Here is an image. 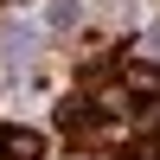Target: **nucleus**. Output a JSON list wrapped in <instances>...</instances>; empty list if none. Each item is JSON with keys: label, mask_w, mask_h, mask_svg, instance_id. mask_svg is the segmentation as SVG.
Masks as SVG:
<instances>
[{"label": "nucleus", "mask_w": 160, "mask_h": 160, "mask_svg": "<svg viewBox=\"0 0 160 160\" xmlns=\"http://www.w3.org/2000/svg\"><path fill=\"white\" fill-rule=\"evenodd\" d=\"M0 160H45V135L38 128H0Z\"/></svg>", "instance_id": "nucleus-1"}, {"label": "nucleus", "mask_w": 160, "mask_h": 160, "mask_svg": "<svg viewBox=\"0 0 160 160\" xmlns=\"http://www.w3.org/2000/svg\"><path fill=\"white\" fill-rule=\"evenodd\" d=\"M122 90L141 96V102H160V64H128V71H122Z\"/></svg>", "instance_id": "nucleus-2"}, {"label": "nucleus", "mask_w": 160, "mask_h": 160, "mask_svg": "<svg viewBox=\"0 0 160 160\" xmlns=\"http://www.w3.org/2000/svg\"><path fill=\"white\" fill-rule=\"evenodd\" d=\"M58 128L83 141V135H90V96H64V102H58Z\"/></svg>", "instance_id": "nucleus-3"}, {"label": "nucleus", "mask_w": 160, "mask_h": 160, "mask_svg": "<svg viewBox=\"0 0 160 160\" xmlns=\"http://www.w3.org/2000/svg\"><path fill=\"white\" fill-rule=\"evenodd\" d=\"M51 26H58V32H71V26H77V0H58V7H51Z\"/></svg>", "instance_id": "nucleus-4"}]
</instances>
